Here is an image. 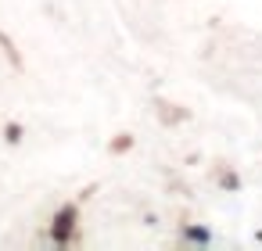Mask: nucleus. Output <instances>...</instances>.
<instances>
[{
    "instance_id": "nucleus-1",
    "label": "nucleus",
    "mask_w": 262,
    "mask_h": 251,
    "mask_svg": "<svg viewBox=\"0 0 262 251\" xmlns=\"http://www.w3.org/2000/svg\"><path fill=\"white\" fill-rule=\"evenodd\" d=\"M72 219H76V212H72V208H65V212L58 216V226H54V237H58V240H65V233L72 230Z\"/></svg>"
}]
</instances>
